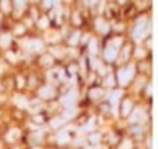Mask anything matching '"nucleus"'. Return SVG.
I'll use <instances>...</instances> for the list:
<instances>
[{"mask_svg": "<svg viewBox=\"0 0 158 149\" xmlns=\"http://www.w3.org/2000/svg\"><path fill=\"white\" fill-rule=\"evenodd\" d=\"M8 40H9V36H3L2 37V45H8Z\"/></svg>", "mask_w": 158, "mask_h": 149, "instance_id": "obj_1", "label": "nucleus"}]
</instances>
